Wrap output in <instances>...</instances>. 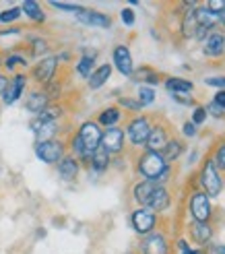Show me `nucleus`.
<instances>
[{
	"instance_id": "13",
	"label": "nucleus",
	"mask_w": 225,
	"mask_h": 254,
	"mask_svg": "<svg viewBox=\"0 0 225 254\" xmlns=\"http://www.w3.org/2000/svg\"><path fill=\"white\" fill-rule=\"evenodd\" d=\"M23 89H25V77L23 74H17L15 79H12L6 89H4V93H2V99H4V104L10 106V104H15V101L19 99V95L23 93Z\"/></svg>"
},
{
	"instance_id": "6",
	"label": "nucleus",
	"mask_w": 225,
	"mask_h": 254,
	"mask_svg": "<svg viewBox=\"0 0 225 254\" xmlns=\"http://www.w3.org/2000/svg\"><path fill=\"white\" fill-rule=\"evenodd\" d=\"M155 221H157L155 213L147 207H141L132 213V227L139 234H151L153 227H155Z\"/></svg>"
},
{
	"instance_id": "9",
	"label": "nucleus",
	"mask_w": 225,
	"mask_h": 254,
	"mask_svg": "<svg viewBox=\"0 0 225 254\" xmlns=\"http://www.w3.org/2000/svg\"><path fill=\"white\" fill-rule=\"evenodd\" d=\"M124 145V132L122 128H108L102 134V147L108 153H120Z\"/></svg>"
},
{
	"instance_id": "18",
	"label": "nucleus",
	"mask_w": 225,
	"mask_h": 254,
	"mask_svg": "<svg viewBox=\"0 0 225 254\" xmlns=\"http://www.w3.org/2000/svg\"><path fill=\"white\" fill-rule=\"evenodd\" d=\"M194 19L198 23V27H205V29H213L215 25L219 23V15H215V12H211L207 6H201L194 10Z\"/></svg>"
},
{
	"instance_id": "34",
	"label": "nucleus",
	"mask_w": 225,
	"mask_h": 254,
	"mask_svg": "<svg viewBox=\"0 0 225 254\" xmlns=\"http://www.w3.org/2000/svg\"><path fill=\"white\" fill-rule=\"evenodd\" d=\"M21 17V8H8L4 12H0V21L2 23H10V21H15Z\"/></svg>"
},
{
	"instance_id": "49",
	"label": "nucleus",
	"mask_w": 225,
	"mask_h": 254,
	"mask_svg": "<svg viewBox=\"0 0 225 254\" xmlns=\"http://www.w3.org/2000/svg\"><path fill=\"white\" fill-rule=\"evenodd\" d=\"M217 254H225V246H217Z\"/></svg>"
},
{
	"instance_id": "29",
	"label": "nucleus",
	"mask_w": 225,
	"mask_h": 254,
	"mask_svg": "<svg viewBox=\"0 0 225 254\" xmlns=\"http://www.w3.org/2000/svg\"><path fill=\"white\" fill-rule=\"evenodd\" d=\"M93 58H95V52H87L83 58H81V62H79V66H77V70H79V74L81 77H91V70H93Z\"/></svg>"
},
{
	"instance_id": "44",
	"label": "nucleus",
	"mask_w": 225,
	"mask_h": 254,
	"mask_svg": "<svg viewBox=\"0 0 225 254\" xmlns=\"http://www.w3.org/2000/svg\"><path fill=\"white\" fill-rule=\"evenodd\" d=\"M120 104H122L124 108H128V110H141V104H139V101H132V99H126V97H122V99H120Z\"/></svg>"
},
{
	"instance_id": "3",
	"label": "nucleus",
	"mask_w": 225,
	"mask_h": 254,
	"mask_svg": "<svg viewBox=\"0 0 225 254\" xmlns=\"http://www.w3.org/2000/svg\"><path fill=\"white\" fill-rule=\"evenodd\" d=\"M190 213L194 221H201V223H209L211 219V202H209V196L203 192V190H198V192L192 194L190 198Z\"/></svg>"
},
{
	"instance_id": "33",
	"label": "nucleus",
	"mask_w": 225,
	"mask_h": 254,
	"mask_svg": "<svg viewBox=\"0 0 225 254\" xmlns=\"http://www.w3.org/2000/svg\"><path fill=\"white\" fill-rule=\"evenodd\" d=\"M213 163H215V168H219V170L225 172V143L217 147L215 157H213Z\"/></svg>"
},
{
	"instance_id": "5",
	"label": "nucleus",
	"mask_w": 225,
	"mask_h": 254,
	"mask_svg": "<svg viewBox=\"0 0 225 254\" xmlns=\"http://www.w3.org/2000/svg\"><path fill=\"white\" fill-rule=\"evenodd\" d=\"M35 155L46 163H56L64 155V147L60 141H46V143H37L35 147Z\"/></svg>"
},
{
	"instance_id": "14",
	"label": "nucleus",
	"mask_w": 225,
	"mask_h": 254,
	"mask_svg": "<svg viewBox=\"0 0 225 254\" xmlns=\"http://www.w3.org/2000/svg\"><path fill=\"white\" fill-rule=\"evenodd\" d=\"M188 234L190 238L194 240L196 244H207L211 236H213V230H211V225L209 223H201V221H192L188 225Z\"/></svg>"
},
{
	"instance_id": "25",
	"label": "nucleus",
	"mask_w": 225,
	"mask_h": 254,
	"mask_svg": "<svg viewBox=\"0 0 225 254\" xmlns=\"http://www.w3.org/2000/svg\"><path fill=\"white\" fill-rule=\"evenodd\" d=\"M110 74H112V66L110 64H104V66H99L95 72H91V77H89V87L91 89H99L108 79H110Z\"/></svg>"
},
{
	"instance_id": "1",
	"label": "nucleus",
	"mask_w": 225,
	"mask_h": 254,
	"mask_svg": "<svg viewBox=\"0 0 225 254\" xmlns=\"http://www.w3.org/2000/svg\"><path fill=\"white\" fill-rule=\"evenodd\" d=\"M139 172L151 182H157L161 176L168 172V163L161 157V153H153V151H147L145 155H141L139 159Z\"/></svg>"
},
{
	"instance_id": "12",
	"label": "nucleus",
	"mask_w": 225,
	"mask_h": 254,
	"mask_svg": "<svg viewBox=\"0 0 225 254\" xmlns=\"http://www.w3.org/2000/svg\"><path fill=\"white\" fill-rule=\"evenodd\" d=\"M56 64H58V58H46V60H42L40 64L33 68V77L40 83H50V79H52L54 72H56Z\"/></svg>"
},
{
	"instance_id": "48",
	"label": "nucleus",
	"mask_w": 225,
	"mask_h": 254,
	"mask_svg": "<svg viewBox=\"0 0 225 254\" xmlns=\"http://www.w3.org/2000/svg\"><path fill=\"white\" fill-rule=\"evenodd\" d=\"M6 85H8V79L4 77V74H0V95L4 93V89H6Z\"/></svg>"
},
{
	"instance_id": "35",
	"label": "nucleus",
	"mask_w": 225,
	"mask_h": 254,
	"mask_svg": "<svg viewBox=\"0 0 225 254\" xmlns=\"http://www.w3.org/2000/svg\"><path fill=\"white\" fill-rule=\"evenodd\" d=\"M207 8L211 12H215V15H221V12L225 10V2L223 0H211V2H207Z\"/></svg>"
},
{
	"instance_id": "41",
	"label": "nucleus",
	"mask_w": 225,
	"mask_h": 254,
	"mask_svg": "<svg viewBox=\"0 0 225 254\" xmlns=\"http://www.w3.org/2000/svg\"><path fill=\"white\" fill-rule=\"evenodd\" d=\"M173 99L180 101V104H184V106H194V99L188 93H173Z\"/></svg>"
},
{
	"instance_id": "8",
	"label": "nucleus",
	"mask_w": 225,
	"mask_h": 254,
	"mask_svg": "<svg viewBox=\"0 0 225 254\" xmlns=\"http://www.w3.org/2000/svg\"><path fill=\"white\" fill-rule=\"evenodd\" d=\"M168 143H169V136L164 126H151V132H149V138H147V149L153 151V153H161Z\"/></svg>"
},
{
	"instance_id": "50",
	"label": "nucleus",
	"mask_w": 225,
	"mask_h": 254,
	"mask_svg": "<svg viewBox=\"0 0 225 254\" xmlns=\"http://www.w3.org/2000/svg\"><path fill=\"white\" fill-rule=\"evenodd\" d=\"M219 21H221V23L225 25V10H223V12H221V15H219Z\"/></svg>"
},
{
	"instance_id": "10",
	"label": "nucleus",
	"mask_w": 225,
	"mask_h": 254,
	"mask_svg": "<svg viewBox=\"0 0 225 254\" xmlns=\"http://www.w3.org/2000/svg\"><path fill=\"white\" fill-rule=\"evenodd\" d=\"M143 254H166L168 252V244H166V238L161 234H151L143 240Z\"/></svg>"
},
{
	"instance_id": "27",
	"label": "nucleus",
	"mask_w": 225,
	"mask_h": 254,
	"mask_svg": "<svg viewBox=\"0 0 225 254\" xmlns=\"http://www.w3.org/2000/svg\"><path fill=\"white\" fill-rule=\"evenodd\" d=\"M196 29H198V23L194 19V10H186L184 19H182V33H184V37H194Z\"/></svg>"
},
{
	"instance_id": "42",
	"label": "nucleus",
	"mask_w": 225,
	"mask_h": 254,
	"mask_svg": "<svg viewBox=\"0 0 225 254\" xmlns=\"http://www.w3.org/2000/svg\"><path fill=\"white\" fill-rule=\"evenodd\" d=\"M178 244H180V250H182V254H205V250H192L188 244L184 242V240H180Z\"/></svg>"
},
{
	"instance_id": "36",
	"label": "nucleus",
	"mask_w": 225,
	"mask_h": 254,
	"mask_svg": "<svg viewBox=\"0 0 225 254\" xmlns=\"http://www.w3.org/2000/svg\"><path fill=\"white\" fill-rule=\"evenodd\" d=\"M207 120V110L205 108H196L192 112V124H203Z\"/></svg>"
},
{
	"instance_id": "43",
	"label": "nucleus",
	"mask_w": 225,
	"mask_h": 254,
	"mask_svg": "<svg viewBox=\"0 0 225 254\" xmlns=\"http://www.w3.org/2000/svg\"><path fill=\"white\" fill-rule=\"evenodd\" d=\"M17 64H25V60L21 56H8L6 58V68H15Z\"/></svg>"
},
{
	"instance_id": "38",
	"label": "nucleus",
	"mask_w": 225,
	"mask_h": 254,
	"mask_svg": "<svg viewBox=\"0 0 225 254\" xmlns=\"http://www.w3.org/2000/svg\"><path fill=\"white\" fill-rule=\"evenodd\" d=\"M54 8H60V10H72V12H81L83 8L79 4H68V2H52Z\"/></svg>"
},
{
	"instance_id": "24",
	"label": "nucleus",
	"mask_w": 225,
	"mask_h": 254,
	"mask_svg": "<svg viewBox=\"0 0 225 254\" xmlns=\"http://www.w3.org/2000/svg\"><path fill=\"white\" fill-rule=\"evenodd\" d=\"M91 166L97 170V172H104L108 166H110V153L99 145L93 153H91Z\"/></svg>"
},
{
	"instance_id": "19",
	"label": "nucleus",
	"mask_w": 225,
	"mask_h": 254,
	"mask_svg": "<svg viewBox=\"0 0 225 254\" xmlns=\"http://www.w3.org/2000/svg\"><path fill=\"white\" fill-rule=\"evenodd\" d=\"M225 52V35L221 33H211L205 44V54L207 56H221Z\"/></svg>"
},
{
	"instance_id": "28",
	"label": "nucleus",
	"mask_w": 225,
	"mask_h": 254,
	"mask_svg": "<svg viewBox=\"0 0 225 254\" xmlns=\"http://www.w3.org/2000/svg\"><path fill=\"white\" fill-rule=\"evenodd\" d=\"M21 12H27V17L33 19V21H44V19H46V15L42 12V6L37 4V2H33V0H27V2H23Z\"/></svg>"
},
{
	"instance_id": "11",
	"label": "nucleus",
	"mask_w": 225,
	"mask_h": 254,
	"mask_svg": "<svg viewBox=\"0 0 225 254\" xmlns=\"http://www.w3.org/2000/svg\"><path fill=\"white\" fill-rule=\"evenodd\" d=\"M168 207H169V192H168L164 186L157 184V188L153 190L151 198H149V202H147V209H151L153 213H155V211L161 213V211H166Z\"/></svg>"
},
{
	"instance_id": "16",
	"label": "nucleus",
	"mask_w": 225,
	"mask_h": 254,
	"mask_svg": "<svg viewBox=\"0 0 225 254\" xmlns=\"http://www.w3.org/2000/svg\"><path fill=\"white\" fill-rule=\"evenodd\" d=\"M77 17H79L81 23H85V25H95V27H110V25H112L110 17L102 15V12H95V10H85V8H83L81 12H77Z\"/></svg>"
},
{
	"instance_id": "7",
	"label": "nucleus",
	"mask_w": 225,
	"mask_h": 254,
	"mask_svg": "<svg viewBox=\"0 0 225 254\" xmlns=\"http://www.w3.org/2000/svg\"><path fill=\"white\" fill-rule=\"evenodd\" d=\"M149 132H151V124H149L147 118H134L128 124V138L132 145H143L147 143Z\"/></svg>"
},
{
	"instance_id": "31",
	"label": "nucleus",
	"mask_w": 225,
	"mask_h": 254,
	"mask_svg": "<svg viewBox=\"0 0 225 254\" xmlns=\"http://www.w3.org/2000/svg\"><path fill=\"white\" fill-rule=\"evenodd\" d=\"M132 81H147V83H151V85H157L159 83V77H157V72H153L151 68H141V70L132 72Z\"/></svg>"
},
{
	"instance_id": "40",
	"label": "nucleus",
	"mask_w": 225,
	"mask_h": 254,
	"mask_svg": "<svg viewBox=\"0 0 225 254\" xmlns=\"http://www.w3.org/2000/svg\"><path fill=\"white\" fill-rule=\"evenodd\" d=\"M48 50V44L44 40H33V56H40Z\"/></svg>"
},
{
	"instance_id": "15",
	"label": "nucleus",
	"mask_w": 225,
	"mask_h": 254,
	"mask_svg": "<svg viewBox=\"0 0 225 254\" xmlns=\"http://www.w3.org/2000/svg\"><path fill=\"white\" fill-rule=\"evenodd\" d=\"M114 62H116V68L122 74H132V58L126 46H118L114 50Z\"/></svg>"
},
{
	"instance_id": "22",
	"label": "nucleus",
	"mask_w": 225,
	"mask_h": 254,
	"mask_svg": "<svg viewBox=\"0 0 225 254\" xmlns=\"http://www.w3.org/2000/svg\"><path fill=\"white\" fill-rule=\"evenodd\" d=\"M25 108L33 114H42L46 108H48V95L46 93H40V91H33L27 101H25Z\"/></svg>"
},
{
	"instance_id": "21",
	"label": "nucleus",
	"mask_w": 225,
	"mask_h": 254,
	"mask_svg": "<svg viewBox=\"0 0 225 254\" xmlns=\"http://www.w3.org/2000/svg\"><path fill=\"white\" fill-rule=\"evenodd\" d=\"M155 188H157V182H151V180H145L141 184H136L134 186V198H136V202H141V205L147 207V202H149V198H151Z\"/></svg>"
},
{
	"instance_id": "23",
	"label": "nucleus",
	"mask_w": 225,
	"mask_h": 254,
	"mask_svg": "<svg viewBox=\"0 0 225 254\" xmlns=\"http://www.w3.org/2000/svg\"><path fill=\"white\" fill-rule=\"evenodd\" d=\"M182 151H184V143L178 141V138H169V143L166 145V149L161 151V157L168 161H176L180 155H182Z\"/></svg>"
},
{
	"instance_id": "37",
	"label": "nucleus",
	"mask_w": 225,
	"mask_h": 254,
	"mask_svg": "<svg viewBox=\"0 0 225 254\" xmlns=\"http://www.w3.org/2000/svg\"><path fill=\"white\" fill-rule=\"evenodd\" d=\"M205 110H207V114H213L215 118H221L223 114H225V110H223V108H221L219 104H215V101H211V104H209V106H207Z\"/></svg>"
},
{
	"instance_id": "17",
	"label": "nucleus",
	"mask_w": 225,
	"mask_h": 254,
	"mask_svg": "<svg viewBox=\"0 0 225 254\" xmlns=\"http://www.w3.org/2000/svg\"><path fill=\"white\" fill-rule=\"evenodd\" d=\"M33 132L37 136V141L40 143H46V141H52V136L56 134V122H42L40 118H37L33 124Z\"/></svg>"
},
{
	"instance_id": "32",
	"label": "nucleus",
	"mask_w": 225,
	"mask_h": 254,
	"mask_svg": "<svg viewBox=\"0 0 225 254\" xmlns=\"http://www.w3.org/2000/svg\"><path fill=\"white\" fill-rule=\"evenodd\" d=\"M153 99H155V91L151 87H141L139 89V104H141V108L143 106H151Z\"/></svg>"
},
{
	"instance_id": "20",
	"label": "nucleus",
	"mask_w": 225,
	"mask_h": 254,
	"mask_svg": "<svg viewBox=\"0 0 225 254\" xmlns=\"http://www.w3.org/2000/svg\"><path fill=\"white\" fill-rule=\"evenodd\" d=\"M58 172H60V178L62 180H74L79 174V163L74 157H62L60 159V166H58Z\"/></svg>"
},
{
	"instance_id": "30",
	"label": "nucleus",
	"mask_w": 225,
	"mask_h": 254,
	"mask_svg": "<svg viewBox=\"0 0 225 254\" xmlns=\"http://www.w3.org/2000/svg\"><path fill=\"white\" fill-rule=\"evenodd\" d=\"M120 120V110L118 108H108L99 114V124L104 126H114L116 122Z\"/></svg>"
},
{
	"instance_id": "47",
	"label": "nucleus",
	"mask_w": 225,
	"mask_h": 254,
	"mask_svg": "<svg viewBox=\"0 0 225 254\" xmlns=\"http://www.w3.org/2000/svg\"><path fill=\"white\" fill-rule=\"evenodd\" d=\"M213 101H215V104H219V106H221V108L225 110V91H217V93H215V99H213Z\"/></svg>"
},
{
	"instance_id": "26",
	"label": "nucleus",
	"mask_w": 225,
	"mask_h": 254,
	"mask_svg": "<svg viewBox=\"0 0 225 254\" xmlns=\"http://www.w3.org/2000/svg\"><path fill=\"white\" fill-rule=\"evenodd\" d=\"M192 83L190 81H186V79H178V77H171L166 81V89L168 91H173V93H188L192 91Z\"/></svg>"
},
{
	"instance_id": "4",
	"label": "nucleus",
	"mask_w": 225,
	"mask_h": 254,
	"mask_svg": "<svg viewBox=\"0 0 225 254\" xmlns=\"http://www.w3.org/2000/svg\"><path fill=\"white\" fill-rule=\"evenodd\" d=\"M77 136L81 138V143H83L87 153H93V151L102 145V130L97 128L95 122H85L81 126V132Z\"/></svg>"
},
{
	"instance_id": "45",
	"label": "nucleus",
	"mask_w": 225,
	"mask_h": 254,
	"mask_svg": "<svg viewBox=\"0 0 225 254\" xmlns=\"http://www.w3.org/2000/svg\"><path fill=\"white\" fill-rule=\"evenodd\" d=\"M122 21L126 23V25H134V12L130 8H124L122 10Z\"/></svg>"
},
{
	"instance_id": "39",
	"label": "nucleus",
	"mask_w": 225,
	"mask_h": 254,
	"mask_svg": "<svg viewBox=\"0 0 225 254\" xmlns=\"http://www.w3.org/2000/svg\"><path fill=\"white\" fill-rule=\"evenodd\" d=\"M205 83L211 87H219L221 91H225V77H211V79H205Z\"/></svg>"
},
{
	"instance_id": "46",
	"label": "nucleus",
	"mask_w": 225,
	"mask_h": 254,
	"mask_svg": "<svg viewBox=\"0 0 225 254\" xmlns=\"http://www.w3.org/2000/svg\"><path fill=\"white\" fill-rule=\"evenodd\" d=\"M184 134H186V136H194V134H196V124L186 122V124H184Z\"/></svg>"
},
{
	"instance_id": "2",
	"label": "nucleus",
	"mask_w": 225,
	"mask_h": 254,
	"mask_svg": "<svg viewBox=\"0 0 225 254\" xmlns=\"http://www.w3.org/2000/svg\"><path fill=\"white\" fill-rule=\"evenodd\" d=\"M201 184L205 188V194L207 196H217L223 188V182L219 178V172L215 168L213 159H207V163L203 166V172H201Z\"/></svg>"
}]
</instances>
